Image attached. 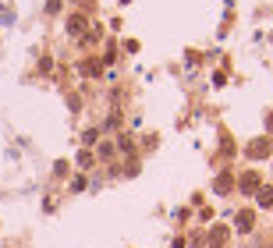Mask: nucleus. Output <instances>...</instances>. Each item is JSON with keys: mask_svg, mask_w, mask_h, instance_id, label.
<instances>
[{"mask_svg": "<svg viewBox=\"0 0 273 248\" xmlns=\"http://www.w3.org/2000/svg\"><path fill=\"white\" fill-rule=\"evenodd\" d=\"M227 238H230V230H227L224 224H216V227H210L206 244H210V248H224V244H227Z\"/></svg>", "mask_w": 273, "mask_h": 248, "instance_id": "f257e3e1", "label": "nucleus"}, {"mask_svg": "<svg viewBox=\"0 0 273 248\" xmlns=\"http://www.w3.org/2000/svg\"><path fill=\"white\" fill-rule=\"evenodd\" d=\"M248 156H252V160H266V156H273V142H270V138H256V142L248 146Z\"/></svg>", "mask_w": 273, "mask_h": 248, "instance_id": "f03ea898", "label": "nucleus"}, {"mask_svg": "<svg viewBox=\"0 0 273 248\" xmlns=\"http://www.w3.org/2000/svg\"><path fill=\"white\" fill-rule=\"evenodd\" d=\"M234 227H238L242 234H248V230L256 227V213H252V210H242L238 216H234Z\"/></svg>", "mask_w": 273, "mask_h": 248, "instance_id": "7ed1b4c3", "label": "nucleus"}, {"mask_svg": "<svg viewBox=\"0 0 273 248\" xmlns=\"http://www.w3.org/2000/svg\"><path fill=\"white\" fill-rule=\"evenodd\" d=\"M262 188V178L256 174V170H245V178H242V192H248V195H256Z\"/></svg>", "mask_w": 273, "mask_h": 248, "instance_id": "20e7f679", "label": "nucleus"}, {"mask_svg": "<svg viewBox=\"0 0 273 248\" xmlns=\"http://www.w3.org/2000/svg\"><path fill=\"white\" fill-rule=\"evenodd\" d=\"M230 188H234V178H230V174L224 170V174H220V178L213 181V192H216V195H227Z\"/></svg>", "mask_w": 273, "mask_h": 248, "instance_id": "39448f33", "label": "nucleus"}, {"mask_svg": "<svg viewBox=\"0 0 273 248\" xmlns=\"http://www.w3.org/2000/svg\"><path fill=\"white\" fill-rule=\"evenodd\" d=\"M86 28H89L86 14H71V18H68V32H71V36H78V32H86Z\"/></svg>", "mask_w": 273, "mask_h": 248, "instance_id": "423d86ee", "label": "nucleus"}, {"mask_svg": "<svg viewBox=\"0 0 273 248\" xmlns=\"http://www.w3.org/2000/svg\"><path fill=\"white\" fill-rule=\"evenodd\" d=\"M256 202L262 206V210H270V206H273V188H270V184H262V188L256 192Z\"/></svg>", "mask_w": 273, "mask_h": 248, "instance_id": "0eeeda50", "label": "nucleus"}, {"mask_svg": "<svg viewBox=\"0 0 273 248\" xmlns=\"http://www.w3.org/2000/svg\"><path fill=\"white\" fill-rule=\"evenodd\" d=\"M100 68H103V64H100L96 57H86V60H82V74H100Z\"/></svg>", "mask_w": 273, "mask_h": 248, "instance_id": "6e6552de", "label": "nucleus"}, {"mask_svg": "<svg viewBox=\"0 0 273 248\" xmlns=\"http://www.w3.org/2000/svg\"><path fill=\"white\" fill-rule=\"evenodd\" d=\"M114 152H117V149H114V142H103V146H100V156H103V160H110Z\"/></svg>", "mask_w": 273, "mask_h": 248, "instance_id": "1a4fd4ad", "label": "nucleus"}, {"mask_svg": "<svg viewBox=\"0 0 273 248\" xmlns=\"http://www.w3.org/2000/svg\"><path fill=\"white\" fill-rule=\"evenodd\" d=\"M78 163H82V167H89V163H92V152H89V149H82V156H78Z\"/></svg>", "mask_w": 273, "mask_h": 248, "instance_id": "9d476101", "label": "nucleus"}]
</instances>
